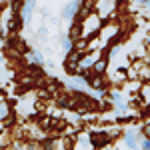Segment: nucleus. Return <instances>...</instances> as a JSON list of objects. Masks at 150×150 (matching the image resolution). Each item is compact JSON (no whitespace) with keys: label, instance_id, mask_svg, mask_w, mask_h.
Returning a JSON list of instances; mask_svg holds the SVG:
<instances>
[{"label":"nucleus","instance_id":"f257e3e1","mask_svg":"<svg viewBox=\"0 0 150 150\" xmlns=\"http://www.w3.org/2000/svg\"><path fill=\"white\" fill-rule=\"evenodd\" d=\"M76 20H78V40H84V42H88L90 38H94L104 24V20L94 10L88 12L82 18H76Z\"/></svg>","mask_w":150,"mask_h":150},{"label":"nucleus","instance_id":"f03ea898","mask_svg":"<svg viewBox=\"0 0 150 150\" xmlns=\"http://www.w3.org/2000/svg\"><path fill=\"white\" fill-rule=\"evenodd\" d=\"M120 24L116 22H106L102 24V28L98 30V34H96V38H98V48L100 50H106L108 46H112V44H116L118 40H120Z\"/></svg>","mask_w":150,"mask_h":150},{"label":"nucleus","instance_id":"7ed1b4c3","mask_svg":"<svg viewBox=\"0 0 150 150\" xmlns=\"http://www.w3.org/2000/svg\"><path fill=\"white\" fill-rule=\"evenodd\" d=\"M108 98H110V106L116 110V116L126 114L128 110H130L126 96H124V92H122L120 88H110V90H108Z\"/></svg>","mask_w":150,"mask_h":150},{"label":"nucleus","instance_id":"20e7f679","mask_svg":"<svg viewBox=\"0 0 150 150\" xmlns=\"http://www.w3.org/2000/svg\"><path fill=\"white\" fill-rule=\"evenodd\" d=\"M66 90L74 94H84L88 90V82L84 74H70L66 78Z\"/></svg>","mask_w":150,"mask_h":150},{"label":"nucleus","instance_id":"39448f33","mask_svg":"<svg viewBox=\"0 0 150 150\" xmlns=\"http://www.w3.org/2000/svg\"><path fill=\"white\" fill-rule=\"evenodd\" d=\"M90 140H92L94 150H96V148H102V146H108V144H114V140H112V136L108 134V130H106V128L90 130Z\"/></svg>","mask_w":150,"mask_h":150},{"label":"nucleus","instance_id":"423d86ee","mask_svg":"<svg viewBox=\"0 0 150 150\" xmlns=\"http://www.w3.org/2000/svg\"><path fill=\"white\" fill-rule=\"evenodd\" d=\"M72 150H94L90 140V130H80L72 136Z\"/></svg>","mask_w":150,"mask_h":150},{"label":"nucleus","instance_id":"0eeeda50","mask_svg":"<svg viewBox=\"0 0 150 150\" xmlns=\"http://www.w3.org/2000/svg\"><path fill=\"white\" fill-rule=\"evenodd\" d=\"M34 8H36V0H24L22 4H20V8H18V20H20L24 26H28V24L32 22Z\"/></svg>","mask_w":150,"mask_h":150},{"label":"nucleus","instance_id":"6e6552de","mask_svg":"<svg viewBox=\"0 0 150 150\" xmlns=\"http://www.w3.org/2000/svg\"><path fill=\"white\" fill-rule=\"evenodd\" d=\"M122 142H124V146L130 150H136L140 144V130L138 126H130L126 128L124 132H122Z\"/></svg>","mask_w":150,"mask_h":150},{"label":"nucleus","instance_id":"1a4fd4ad","mask_svg":"<svg viewBox=\"0 0 150 150\" xmlns=\"http://www.w3.org/2000/svg\"><path fill=\"white\" fill-rule=\"evenodd\" d=\"M80 4H82V0H70V2H66L62 12H60V18L66 20V22H72L76 18L78 10H80Z\"/></svg>","mask_w":150,"mask_h":150},{"label":"nucleus","instance_id":"9d476101","mask_svg":"<svg viewBox=\"0 0 150 150\" xmlns=\"http://www.w3.org/2000/svg\"><path fill=\"white\" fill-rule=\"evenodd\" d=\"M26 58H28V62H30L32 66H38V68L46 64L44 52H42V50H38V48H32V50H28V52H26Z\"/></svg>","mask_w":150,"mask_h":150},{"label":"nucleus","instance_id":"9b49d317","mask_svg":"<svg viewBox=\"0 0 150 150\" xmlns=\"http://www.w3.org/2000/svg\"><path fill=\"white\" fill-rule=\"evenodd\" d=\"M14 114V108H12V104L4 98V96H0V122H6L10 116Z\"/></svg>","mask_w":150,"mask_h":150},{"label":"nucleus","instance_id":"f8f14e48","mask_svg":"<svg viewBox=\"0 0 150 150\" xmlns=\"http://www.w3.org/2000/svg\"><path fill=\"white\" fill-rule=\"evenodd\" d=\"M108 66H110V62L106 60V56H100L96 62H94V66H92V72H96V74H106L108 72Z\"/></svg>","mask_w":150,"mask_h":150},{"label":"nucleus","instance_id":"ddd939ff","mask_svg":"<svg viewBox=\"0 0 150 150\" xmlns=\"http://www.w3.org/2000/svg\"><path fill=\"white\" fill-rule=\"evenodd\" d=\"M60 48H62L64 54H68L70 50H74V40H72L68 34H62L60 36Z\"/></svg>","mask_w":150,"mask_h":150},{"label":"nucleus","instance_id":"4468645a","mask_svg":"<svg viewBox=\"0 0 150 150\" xmlns=\"http://www.w3.org/2000/svg\"><path fill=\"white\" fill-rule=\"evenodd\" d=\"M18 106H20V112H22V114H30V112H34L36 102H34V100H30V98H22Z\"/></svg>","mask_w":150,"mask_h":150},{"label":"nucleus","instance_id":"2eb2a0df","mask_svg":"<svg viewBox=\"0 0 150 150\" xmlns=\"http://www.w3.org/2000/svg\"><path fill=\"white\" fill-rule=\"evenodd\" d=\"M10 144H12V136H10V132H6V128H4V130L0 132V148L6 150Z\"/></svg>","mask_w":150,"mask_h":150},{"label":"nucleus","instance_id":"dca6fc26","mask_svg":"<svg viewBox=\"0 0 150 150\" xmlns=\"http://www.w3.org/2000/svg\"><path fill=\"white\" fill-rule=\"evenodd\" d=\"M24 150H44V142H40V140H28Z\"/></svg>","mask_w":150,"mask_h":150},{"label":"nucleus","instance_id":"f3484780","mask_svg":"<svg viewBox=\"0 0 150 150\" xmlns=\"http://www.w3.org/2000/svg\"><path fill=\"white\" fill-rule=\"evenodd\" d=\"M36 36H38L40 40H46V38H48V30L44 28V26H40V28L36 30Z\"/></svg>","mask_w":150,"mask_h":150},{"label":"nucleus","instance_id":"a211bd4d","mask_svg":"<svg viewBox=\"0 0 150 150\" xmlns=\"http://www.w3.org/2000/svg\"><path fill=\"white\" fill-rule=\"evenodd\" d=\"M134 4H138V6H142L144 10L150 6V0H134Z\"/></svg>","mask_w":150,"mask_h":150},{"label":"nucleus","instance_id":"6ab92c4d","mask_svg":"<svg viewBox=\"0 0 150 150\" xmlns=\"http://www.w3.org/2000/svg\"><path fill=\"white\" fill-rule=\"evenodd\" d=\"M96 150H118L114 144H108V146H102V148H96Z\"/></svg>","mask_w":150,"mask_h":150},{"label":"nucleus","instance_id":"aec40b11","mask_svg":"<svg viewBox=\"0 0 150 150\" xmlns=\"http://www.w3.org/2000/svg\"><path fill=\"white\" fill-rule=\"evenodd\" d=\"M2 130H4V124H2V122H0V132H2Z\"/></svg>","mask_w":150,"mask_h":150},{"label":"nucleus","instance_id":"412c9836","mask_svg":"<svg viewBox=\"0 0 150 150\" xmlns=\"http://www.w3.org/2000/svg\"><path fill=\"white\" fill-rule=\"evenodd\" d=\"M126 150H130V148H126ZM136 150H140V148H136Z\"/></svg>","mask_w":150,"mask_h":150},{"label":"nucleus","instance_id":"4be33fe9","mask_svg":"<svg viewBox=\"0 0 150 150\" xmlns=\"http://www.w3.org/2000/svg\"><path fill=\"white\" fill-rule=\"evenodd\" d=\"M20 2H24V0H20Z\"/></svg>","mask_w":150,"mask_h":150},{"label":"nucleus","instance_id":"5701e85b","mask_svg":"<svg viewBox=\"0 0 150 150\" xmlns=\"http://www.w3.org/2000/svg\"><path fill=\"white\" fill-rule=\"evenodd\" d=\"M0 150H2V148H0Z\"/></svg>","mask_w":150,"mask_h":150},{"label":"nucleus","instance_id":"b1692460","mask_svg":"<svg viewBox=\"0 0 150 150\" xmlns=\"http://www.w3.org/2000/svg\"><path fill=\"white\" fill-rule=\"evenodd\" d=\"M0 94H2V92H0Z\"/></svg>","mask_w":150,"mask_h":150}]
</instances>
